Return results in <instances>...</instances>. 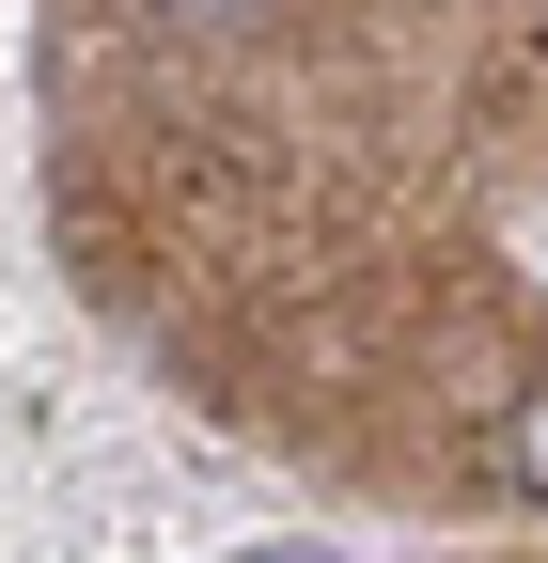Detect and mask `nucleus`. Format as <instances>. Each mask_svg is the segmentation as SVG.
<instances>
[{"label": "nucleus", "instance_id": "f257e3e1", "mask_svg": "<svg viewBox=\"0 0 548 563\" xmlns=\"http://www.w3.org/2000/svg\"><path fill=\"white\" fill-rule=\"evenodd\" d=\"M502 485L548 501V391H517V422H502Z\"/></svg>", "mask_w": 548, "mask_h": 563}, {"label": "nucleus", "instance_id": "f03ea898", "mask_svg": "<svg viewBox=\"0 0 548 563\" xmlns=\"http://www.w3.org/2000/svg\"><path fill=\"white\" fill-rule=\"evenodd\" d=\"M142 16H266V0H142Z\"/></svg>", "mask_w": 548, "mask_h": 563}]
</instances>
